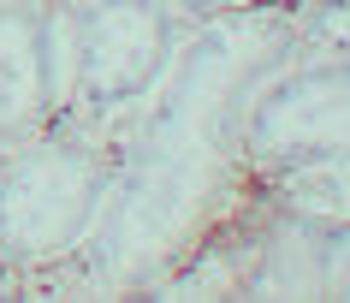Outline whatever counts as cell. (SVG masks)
Wrapping results in <instances>:
<instances>
[{
	"label": "cell",
	"instance_id": "1",
	"mask_svg": "<svg viewBox=\"0 0 350 303\" xmlns=\"http://www.w3.org/2000/svg\"><path fill=\"white\" fill-rule=\"evenodd\" d=\"M309 30V12L285 0H226L172 42L148 83L143 125L113 155L90 244L77 250L83 291H154L226 220L232 190L250 179L238 155L243 101Z\"/></svg>",
	"mask_w": 350,
	"mask_h": 303
},
{
	"label": "cell",
	"instance_id": "2",
	"mask_svg": "<svg viewBox=\"0 0 350 303\" xmlns=\"http://www.w3.org/2000/svg\"><path fill=\"white\" fill-rule=\"evenodd\" d=\"M238 155L250 179H267L285 196L350 185V36L303 30L243 101Z\"/></svg>",
	"mask_w": 350,
	"mask_h": 303
},
{
	"label": "cell",
	"instance_id": "3",
	"mask_svg": "<svg viewBox=\"0 0 350 303\" xmlns=\"http://www.w3.org/2000/svg\"><path fill=\"white\" fill-rule=\"evenodd\" d=\"M113 149L77 119L0 143V267L42 274L72 262L101 220Z\"/></svg>",
	"mask_w": 350,
	"mask_h": 303
},
{
	"label": "cell",
	"instance_id": "4",
	"mask_svg": "<svg viewBox=\"0 0 350 303\" xmlns=\"http://www.w3.org/2000/svg\"><path fill=\"white\" fill-rule=\"evenodd\" d=\"M59 48H66V114L107 119L143 101L172 54V6L166 0H59Z\"/></svg>",
	"mask_w": 350,
	"mask_h": 303
},
{
	"label": "cell",
	"instance_id": "5",
	"mask_svg": "<svg viewBox=\"0 0 350 303\" xmlns=\"http://www.w3.org/2000/svg\"><path fill=\"white\" fill-rule=\"evenodd\" d=\"M66 114L59 0H0V143Z\"/></svg>",
	"mask_w": 350,
	"mask_h": 303
},
{
	"label": "cell",
	"instance_id": "6",
	"mask_svg": "<svg viewBox=\"0 0 350 303\" xmlns=\"http://www.w3.org/2000/svg\"><path fill=\"white\" fill-rule=\"evenodd\" d=\"M321 250H327L321 214L279 209L273 226H261L250 238L238 298H321Z\"/></svg>",
	"mask_w": 350,
	"mask_h": 303
},
{
	"label": "cell",
	"instance_id": "7",
	"mask_svg": "<svg viewBox=\"0 0 350 303\" xmlns=\"http://www.w3.org/2000/svg\"><path fill=\"white\" fill-rule=\"evenodd\" d=\"M321 298H350V214L327 220V250H321Z\"/></svg>",
	"mask_w": 350,
	"mask_h": 303
},
{
	"label": "cell",
	"instance_id": "8",
	"mask_svg": "<svg viewBox=\"0 0 350 303\" xmlns=\"http://www.w3.org/2000/svg\"><path fill=\"white\" fill-rule=\"evenodd\" d=\"M166 6H185V12H214V6H226V0H166Z\"/></svg>",
	"mask_w": 350,
	"mask_h": 303
}]
</instances>
